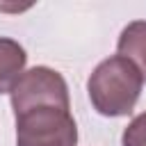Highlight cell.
Returning a JSON list of instances; mask_svg holds the SVG:
<instances>
[{"mask_svg": "<svg viewBox=\"0 0 146 146\" xmlns=\"http://www.w3.org/2000/svg\"><path fill=\"white\" fill-rule=\"evenodd\" d=\"M121 146H146V112L137 114L121 135Z\"/></svg>", "mask_w": 146, "mask_h": 146, "instance_id": "obj_6", "label": "cell"}, {"mask_svg": "<svg viewBox=\"0 0 146 146\" xmlns=\"http://www.w3.org/2000/svg\"><path fill=\"white\" fill-rule=\"evenodd\" d=\"M46 105L68 110V84L59 71L50 66H32L18 78L11 89V110L16 116H21L34 107Z\"/></svg>", "mask_w": 146, "mask_h": 146, "instance_id": "obj_3", "label": "cell"}, {"mask_svg": "<svg viewBox=\"0 0 146 146\" xmlns=\"http://www.w3.org/2000/svg\"><path fill=\"white\" fill-rule=\"evenodd\" d=\"M78 125L68 110L34 107L16 116V146H75Z\"/></svg>", "mask_w": 146, "mask_h": 146, "instance_id": "obj_2", "label": "cell"}, {"mask_svg": "<svg viewBox=\"0 0 146 146\" xmlns=\"http://www.w3.org/2000/svg\"><path fill=\"white\" fill-rule=\"evenodd\" d=\"M144 78L132 62L121 55L103 59L87 80V94L94 110L103 116H125L141 96Z\"/></svg>", "mask_w": 146, "mask_h": 146, "instance_id": "obj_1", "label": "cell"}, {"mask_svg": "<svg viewBox=\"0 0 146 146\" xmlns=\"http://www.w3.org/2000/svg\"><path fill=\"white\" fill-rule=\"evenodd\" d=\"M116 50L121 57L132 62L137 71L141 73L146 82V21H132L128 23L116 41Z\"/></svg>", "mask_w": 146, "mask_h": 146, "instance_id": "obj_5", "label": "cell"}, {"mask_svg": "<svg viewBox=\"0 0 146 146\" xmlns=\"http://www.w3.org/2000/svg\"><path fill=\"white\" fill-rule=\"evenodd\" d=\"M27 52L9 36H0V94H11L18 78L25 73Z\"/></svg>", "mask_w": 146, "mask_h": 146, "instance_id": "obj_4", "label": "cell"}]
</instances>
